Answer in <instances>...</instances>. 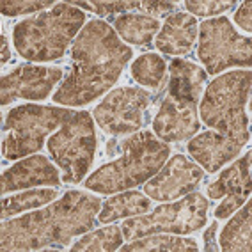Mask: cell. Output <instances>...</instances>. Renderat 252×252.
I'll list each match as a JSON object with an SVG mask.
<instances>
[{
    "instance_id": "cell-1",
    "label": "cell",
    "mask_w": 252,
    "mask_h": 252,
    "mask_svg": "<svg viewBox=\"0 0 252 252\" xmlns=\"http://www.w3.org/2000/svg\"><path fill=\"white\" fill-rule=\"evenodd\" d=\"M133 52L112 25L93 20L78 32L71 48V73L55 91V103L82 107L112 87Z\"/></svg>"
},
{
    "instance_id": "cell-2",
    "label": "cell",
    "mask_w": 252,
    "mask_h": 252,
    "mask_svg": "<svg viewBox=\"0 0 252 252\" xmlns=\"http://www.w3.org/2000/svg\"><path fill=\"white\" fill-rule=\"evenodd\" d=\"M101 201L71 190L39 212L2 222V251H54L96 224Z\"/></svg>"
},
{
    "instance_id": "cell-3",
    "label": "cell",
    "mask_w": 252,
    "mask_h": 252,
    "mask_svg": "<svg viewBox=\"0 0 252 252\" xmlns=\"http://www.w3.org/2000/svg\"><path fill=\"white\" fill-rule=\"evenodd\" d=\"M171 149L151 131H139L123 142V157L105 163L86 180V189L98 194L125 192L151 180L169 160Z\"/></svg>"
},
{
    "instance_id": "cell-4",
    "label": "cell",
    "mask_w": 252,
    "mask_h": 252,
    "mask_svg": "<svg viewBox=\"0 0 252 252\" xmlns=\"http://www.w3.org/2000/svg\"><path fill=\"white\" fill-rule=\"evenodd\" d=\"M86 13L68 2H59L46 13L20 22L13 31L18 54L32 63L61 59L84 27Z\"/></svg>"
},
{
    "instance_id": "cell-5",
    "label": "cell",
    "mask_w": 252,
    "mask_h": 252,
    "mask_svg": "<svg viewBox=\"0 0 252 252\" xmlns=\"http://www.w3.org/2000/svg\"><path fill=\"white\" fill-rule=\"evenodd\" d=\"M251 71L225 73L206 87L199 114L206 126L229 139L249 140Z\"/></svg>"
},
{
    "instance_id": "cell-6",
    "label": "cell",
    "mask_w": 252,
    "mask_h": 252,
    "mask_svg": "<svg viewBox=\"0 0 252 252\" xmlns=\"http://www.w3.org/2000/svg\"><path fill=\"white\" fill-rule=\"evenodd\" d=\"M73 116L69 108L43 107V105H22L13 108L4 125V144L2 153L9 160L23 158L37 153L45 139L61 128Z\"/></svg>"
},
{
    "instance_id": "cell-7",
    "label": "cell",
    "mask_w": 252,
    "mask_h": 252,
    "mask_svg": "<svg viewBox=\"0 0 252 252\" xmlns=\"http://www.w3.org/2000/svg\"><path fill=\"white\" fill-rule=\"evenodd\" d=\"M48 151L63 174L64 183H78L89 171L96 153L94 121L89 112H73L48 139Z\"/></svg>"
},
{
    "instance_id": "cell-8",
    "label": "cell",
    "mask_w": 252,
    "mask_h": 252,
    "mask_svg": "<svg viewBox=\"0 0 252 252\" xmlns=\"http://www.w3.org/2000/svg\"><path fill=\"white\" fill-rule=\"evenodd\" d=\"M208 219V199L201 194L190 192L183 199L171 204L155 208L148 215L126 219L121 224L125 240H137L148 234L176 233L189 234L201 229Z\"/></svg>"
},
{
    "instance_id": "cell-9",
    "label": "cell",
    "mask_w": 252,
    "mask_h": 252,
    "mask_svg": "<svg viewBox=\"0 0 252 252\" xmlns=\"http://www.w3.org/2000/svg\"><path fill=\"white\" fill-rule=\"evenodd\" d=\"M197 55L206 66V71L215 75L233 66L251 68L252 45L249 37L234 31L229 20L220 16L204 20L199 25Z\"/></svg>"
},
{
    "instance_id": "cell-10",
    "label": "cell",
    "mask_w": 252,
    "mask_h": 252,
    "mask_svg": "<svg viewBox=\"0 0 252 252\" xmlns=\"http://www.w3.org/2000/svg\"><path fill=\"white\" fill-rule=\"evenodd\" d=\"M149 101L151 94L140 87H119L94 108V119L105 133H131L144 125Z\"/></svg>"
},
{
    "instance_id": "cell-11",
    "label": "cell",
    "mask_w": 252,
    "mask_h": 252,
    "mask_svg": "<svg viewBox=\"0 0 252 252\" xmlns=\"http://www.w3.org/2000/svg\"><path fill=\"white\" fill-rule=\"evenodd\" d=\"M203 169L185 155H174L144 183V192L155 201H171L194 192L203 181Z\"/></svg>"
},
{
    "instance_id": "cell-12",
    "label": "cell",
    "mask_w": 252,
    "mask_h": 252,
    "mask_svg": "<svg viewBox=\"0 0 252 252\" xmlns=\"http://www.w3.org/2000/svg\"><path fill=\"white\" fill-rule=\"evenodd\" d=\"M64 71L61 68L45 66H18L13 73L2 77V105L13 99H45L61 82Z\"/></svg>"
},
{
    "instance_id": "cell-13",
    "label": "cell",
    "mask_w": 252,
    "mask_h": 252,
    "mask_svg": "<svg viewBox=\"0 0 252 252\" xmlns=\"http://www.w3.org/2000/svg\"><path fill=\"white\" fill-rule=\"evenodd\" d=\"M153 128L155 135L167 142L192 139L201 128L197 117V103L167 94L155 117Z\"/></svg>"
},
{
    "instance_id": "cell-14",
    "label": "cell",
    "mask_w": 252,
    "mask_h": 252,
    "mask_svg": "<svg viewBox=\"0 0 252 252\" xmlns=\"http://www.w3.org/2000/svg\"><path fill=\"white\" fill-rule=\"evenodd\" d=\"M61 174L55 165L43 155H34L22 162L14 163L11 169L4 171L0 183H2V195L14 190L41 187V185H59Z\"/></svg>"
},
{
    "instance_id": "cell-15",
    "label": "cell",
    "mask_w": 252,
    "mask_h": 252,
    "mask_svg": "<svg viewBox=\"0 0 252 252\" xmlns=\"http://www.w3.org/2000/svg\"><path fill=\"white\" fill-rule=\"evenodd\" d=\"M245 144L247 142L243 140L229 139L217 131H203L189 142V153L197 165L206 169L208 172H217L236 155H240Z\"/></svg>"
},
{
    "instance_id": "cell-16",
    "label": "cell",
    "mask_w": 252,
    "mask_h": 252,
    "mask_svg": "<svg viewBox=\"0 0 252 252\" xmlns=\"http://www.w3.org/2000/svg\"><path fill=\"white\" fill-rule=\"evenodd\" d=\"M197 20L189 13H174L163 22L155 37L157 48L167 55H187L197 37Z\"/></svg>"
},
{
    "instance_id": "cell-17",
    "label": "cell",
    "mask_w": 252,
    "mask_h": 252,
    "mask_svg": "<svg viewBox=\"0 0 252 252\" xmlns=\"http://www.w3.org/2000/svg\"><path fill=\"white\" fill-rule=\"evenodd\" d=\"M169 73H171V77H169V93L167 94L197 103L204 89V84L208 80L206 71H203L194 63H189L183 59H174L169 64Z\"/></svg>"
},
{
    "instance_id": "cell-18",
    "label": "cell",
    "mask_w": 252,
    "mask_h": 252,
    "mask_svg": "<svg viewBox=\"0 0 252 252\" xmlns=\"http://www.w3.org/2000/svg\"><path fill=\"white\" fill-rule=\"evenodd\" d=\"M220 251L225 252H251L252 249V206L251 199L245 201L243 208L236 210V215L231 219L220 233Z\"/></svg>"
},
{
    "instance_id": "cell-19",
    "label": "cell",
    "mask_w": 252,
    "mask_h": 252,
    "mask_svg": "<svg viewBox=\"0 0 252 252\" xmlns=\"http://www.w3.org/2000/svg\"><path fill=\"white\" fill-rule=\"evenodd\" d=\"M114 31L126 43L148 46L160 31V22L148 14H121L114 20Z\"/></svg>"
},
{
    "instance_id": "cell-20",
    "label": "cell",
    "mask_w": 252,
    "mask_h": 252,
    "mask_svg": "<svg viewBox=\"0 0 252 252\" xmlns=\"http://www.w3.org/2000/svg\"><path fill=\"white\" fill-rule=\"evenodd\" d=\"M151 208V201L148 197L135 192V190H125L123 194L112 195L101 204L98 220L101 224L114 222L117 219H126V217H137L142 215Z\"/></svg>"
},
{
    "instance_id": "cell-21",
    "label": "cell",
    "mask_w": 252,
    "mask_h": 252,
    "mask_svg": "<svg viewBox=\"0 0 252 252\" xmlns=\"http://www.w3.org/2000/svg\"><path fill=\"white\" fill-rule=\"evenodd\" d=\"M251 160L252 153H245L243 158H240L229 169H225L219 176V180L208 187V195L212 199H220L251 187Z\"/></svg>"
},
{
    "instance_id": "cell-22",
    "label": "cell",
    "mask_w": 252,
    "mask_h": 252,
    "mask_svg": "<svg viewBox=\"0 0 252 252\" xmlns=\"http://www.w3.org/2000/svg\"><path fill=\"white\" fill-rule=\"evenodd\" d=\"M123 252H195L197 243L190 238H180L171 234H148L142 238L131 240V243L121 245Z\"/></svg>"
},
{
    "instance_id": "cell-23",
    "label": "cell",
    "mask_w": 252,
    "mask_h": 252,
    "mask_svg": "<svg viewBox=\"0 0 252 252\" xmlns=\"http://www.w3.org/2000/svg\"><path fill=\"white\" fill-rule=\"evenodd\" d=\"M57 197V190L54 189H37L27 190L23 194L13 195V197L2 199V220H7L9 217L16 215L20 212H27L34 208H41L43 204L52 203Z\"/></svg>"
},
{
    "instance_id": "cell-24",
    "label": "cell",
    "mask_w": 252,
    "mask_h": 252,
    "mask_svg": "<svg viewBox=\"0 0 252 252\" xmlns=\"http://www.w3.org/2000/svg\"><path fill=\"white\" fill-rule=\"evenodd\" d=\"M123 229L119 225H108L91 234H84L80 240L73 243L71 251L78 252H112L117 251L123 243Z\"/></svg>"
},
{
    "instance_id": "cell-25",
    "label": "cell",
    "mask_w": 252,
    "mask_h": 252,
    "mask_svg": "<svg viewBox=\"0 0 252 252\" xmlns=\"http://www.w3.org/2000/svg\"><path fill=\"white\" fill-rule=\"evenodd\" d=\"M167 71V64L160 55L144 54L131 64V77L137 84L148 87H158Z\"/></svg>"
},
{
    "instance_id": "cell-26",
    "label": "cell",
    "mask_w": 252,
    "mask_h": 252,
    "mask_svg": "<svg viewBox=\"0 0 252 252\" xmlns=\"http://www.w3.org/2000/svg\"><path fill=\"white\" fill-rule=\"evenodd\" d=\"M82 11H91L99 16H107L114 13H125L128 9H140L142 2H69Z\"/></svg>"
},
{
    "instance_id": "cell-27",
    "label": "cell",
    "mask_w": 252,
    "mask_h": 252,
    "mask_svg": "<svg viewBox=\"0 0 252 252\" xmlns=\"http://www.w3.org/2000/svg\"><path fill=\"white\" fill-rule=\"evenodd\" d=\"M2 13L5 16H20V14H27V13H36V11H43L46 7H54L55 2H50V0H13V2H7L4 0L2 2Z\"/></svg>"
},
{
    "instance_id": "cell-28",
    "label": "cell",
    "mask_w": 252,
    "mask_h": 252,
    "mask_svg": "<svg viewBox=\"0 0 252 252\" xmlns=\"http://www.w3.org/2000/svg\"><path fill=\"white\" fill-rule=\"evenodd\" d=\"M234 2H225V0H197V2H185V7L194 13L195 16H213V14L225 13L231 9Z\"/></svg>"
},
{
    "instance_id": "cell-29",
    "label": "cell",
    "mask_w": 252,
    "mask_h": 252,
    "mask_svg": "<svg viewBox=\"0 0 252 252\" xmlns=\"http://www.w3.org/2000/svg\"><path fill=\"white\" fill-rule=\"evenodd\" d=\"M247 199H251V187L238 190V192H234V194L225 195L224 203H220L219 206H217L215 219H227V217L233 215L238 208H242Z\"/></svg>"
},
{
    "instance_id": "cell-30",
    "label": "cell",
    "mask_w": 252,
    "mask_h": 252,
    "mask_svg": "<svg viewBox=\"0 0 252 252\" xmlns=\"http://www.w3.org/2000/svg\"><path fill=\"white\" fill-rule=\"evenodd\" d=\"M234 22L238 23L243 31L251 32L252 23H251V2H243L240 5V9L234 13Z\"/></svg>"
},
{
    "instance_id": "cell-31",
    "label": "cell",
    "mask_w": 252,
    "mask_h": 252,
    "mask_svg": "<svg viewBox=\"0 0 252 252\" xmlns=\"http://www.w3.org/2000/svg\"><path fill=\"white\" fill-rule=\"evenodd\" d=\"M142 7H144L148 13L165 14L174 9V4H172V2H142Z\"/></svg>"
},
{
    "instance_id": "cell-32",
    "label": "cell",
    "mask_w": 252,
    "mask_h": 252,
    "mask_svg": "<svg viewBox=\"0 0 252 252\" xmlns=\"http://www.w3.org/2000/svg\"><path fill=\"white\" fill-rule=\"evenodd\" d=\"M217 229H219V224H217V222H213V224L206 229V233H204V251H206V252L219 251V247L215 245V233H217Z\"/></svg>"
},
{
    "instance_id": "cell-33",
    "label": "cell",
    "mask_w": 252,
    "mask_h": 252,
    "mask_svg": "<svg viewBox=\"0 0 252 252\" xmlns=\"http://www.w3.org/2000/svg\"><path fill=\"white\" fill-rule=\"evenodd\" d=\"M9 59H11L9 45H7V39H5V36H2V64H5Z\"/></svg>"
}]
</instances>
